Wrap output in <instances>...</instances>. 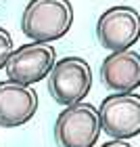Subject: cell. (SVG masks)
Wrapping results in <instances>:
<instances>
[{"mask_svg":"<svg viewBox=\"0 0 140 147\" xmlns=\"http://www.w3.org/2000/svg\"><path fill=\"white\" fill-rule=\"evenodd\" d=\"M101 132L98 107L86 101L65 107L55 122V141L59 147H94Z\"/></svg>","mask_w":140,"mask_h":147,"instance_id":"cell-3","label":"cell"},{"mask_svg":"<svg viewBox=\"0 0 140 147\" xmlns=\"http://www.w3.org/2000/svg\"><path fill=\"white\" fill-rule=\"evenodd\" d=\"M38 111V92L31 86L4 80L0 82V126L15 128L29 122Z\"/></svg>","mask_w":140,"mask_h":147,"instance_id":"cell-7","label":"cell"},{"mask_svg":"<svg viewBox=\"0 0 140 147\" xmlns=\"http://www.w3.org/2000/svg\"><path fill=\"white\" fill-rule=\"evenodd\" d=\"M96 38L109 53L132 49L140 40V11L125 4L107 9L96 21Z\"/></svg>","mask_w":140,"mask_h":147,"instance_id":"cell-4","label":"cell"},{"mask_svg":"<svg viewBox=\"0 0 140 147\" xmlns=\"http://www.w3.org/2000/svg\"><path fill=\"white\" fill-rule=\"evenodd\" d=\"M55 63H57V51L52 42H29L13 51L4 69L9 80L31 86L40 80L48 78Z\"/></svg>","mask_w":140,"mask_h":147,"instance_id":"cell-6","label":"cell"},{"mask_svg":"<svg viewBox=\"0 0 140 147\" xmlns=\"http://www.w3.org/2000/svg\"><path fill=\"white\" fill-rule=\"evenodd\" d=\"M92 88L90 63L82 57H63L55 63L48 74V92L59 105L82 103Z\"/></svg>","mask_w":140,"mask_h":147,"instance_id":"cell-2","label":"cell"},{"mask_svg":"<svg viewBox=\"0 0 140 147\" xmlns=\"http://www.w3.org/2000/svg\"><path fill=\"white\" fill-rule=\"evenodd\" d=\"M101 147H132L130 141H121V139H113V141H107Z\"/></svg>","mask_w":140,"mask_h":147,"instance_id":"cell-10","label":"cell"},{"mask_svg":"<svg viewBox=\"0 0 140 147\" xmlns=\"http://www.w3.org/2000/svg\"><path fill=\"white\" fill-rule=\"evenodd\" d=\"M69 0H29L21 15V32L34 42H55L71 30Z\"/></svg>","mask_w":140,"mask_h":147,"instance_id":"cell-1","label":"cell"},{"mask_svg":"<svg viewBox=\"0 0 140 147\" xmlns=\"http://www.w3.org/2000/svg\"><path fill=\"white\" fill-rule=\"evenodd\" d=\"M101 128L111 139H134L140 135V95L138 92H113L105 97L101 107Z\"/></svg>","mask_w":140,"mask_h":147,"instance_id":"cell-5","label":"cell"},{"mask_svg":"<svg viewBox=\"0 0 140 147\" xmlns=\"http://www.w3.org/2000/svg\"><path fill=\"white\" fill-rule=\"evenodd\" d=\"M101 80L113 92H134L140 88V53L117 51L109 53L101 63Z\"/></svg>","mask_w":140,"mask_h":147,"instance_id":"cell-8","label":"cell"},{"mask_svg":"<svg viewBox=\"0 0 140 147\" xmlns=\"http://www.w3.org/2000/svg\"><path fill=\"white\" fill-rule=\"evenodd\" d=\"M13 51H15V49H13V36L4 28H0V69L6 67Z\"/></svg>","mask_w":140,"mask_h":147,"instance_id":"cell-9","label":"cell"}]
</instances>
